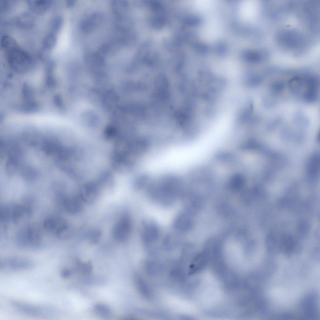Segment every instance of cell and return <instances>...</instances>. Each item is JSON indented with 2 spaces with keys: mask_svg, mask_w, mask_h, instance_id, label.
<instances>
[{
  "mask_svg": "<svg viewBox=\"0 0 320 320\" xmlns=\"http://www.w3.org/2000/svg\"><path fill=\"white\" fill-rule=\"evenodd\" d=\"M57 204L68 213L76 214L80 212L83 209V202L80 197L73 196L67 197L63 194L56 196Z\"/></svg>",
  "mask_w": 320,
  "mask_h": 320,
  "instance_id": "4",
  "label": "cell"
},
{
  "mask_svg": "<svg viewBox=\"0 0 320 320\" xmlns=\"http://www.w3.org/2000/svg\"><path fill=\"white\" fill-rule=\"evenodd\" d=\"M132 222L129 214L123 213L114 224L112 229V235L115 240L122 242L127 239L131 233Z\"/></svg>",
  "mask_w": 320,
  "mask_h": 320,
  "instance_id": "2",
  "label": "cell"
},
{
  "mask_svg": "<svg viewBox=\"0 0 320 320\" xmlns=\"http://www.w3.org/2000/svg\"><path fill=\"white\" fill-rule=\"evenodd\" d=\"M42 238L41 232L39 227L35 225L25 226L18 232L17 236L18 243L24 247L38 246Z\"/></svg>",
  "mask_w": 320,
  "mask_h": 320,
  "instance_id": "1",
  "label": "cell"
},
{
  "mask_svg": "<svg viewBox=\"0 0 320 320\" xmlns=\"http://www.w3.org/2000/svg\"><path fill=\"white\" fill-rule=\"evenodd\" d=\"M95 310L97 313L102 315H108L109 313L108 308L105 305L102 304H98L96 305L95 307Z\"/></svg>",
  "mask_w": 320,
  "mask_h": 320,
  "instance_id": "12",
  "label": "cell"
},
{
  "mask_svg": "<svg viewBox=\"0 0 320 320\" xmlns=\"http://www.w3.org/2000/svg\"><path fill=\"white\" fill-rule=\"evenodd\" d=\"M141 233L143 241L147 244L155 242L159 236L158 227L154 222L150 220L143 222Z\"/></svg>",
  "mask_w": 320,
  "mask_h": 320,
  "instance_id": "5",
  "label": "cell"
},
{
  "mask_svg": "<svg viewBox=\"0 0 320 320\" xmlns=\"http://www.w3.org/2000/svg\"><path fill=\"white\" fill-rule=\"evenodd\" d=\"M266 242L268 248L270 251L276 248L277 241L274 236L272 235H268L267 238Z\"/></svg>",
  "mask_w": 320,
  "mask_h": 320,
  "instance_id": "13",
  "label": "cell"
},
{
  "mask_svg": "<svg viewBox=\"0 0 320 320\" xmlns=\"http://www.w3.org/2000/svg\"><path fill=\"white\" fill-rule=\"evenodd\" d=\"M282 246L287 251H290L293 249L294 242L292 238L288 236H285L283 237L282 241Z\"/></svg>",
  "mask_w": 320,
  "mask_h": 320,
  "instance_id": "11",
  "label": "cell"
},
{
  "mask_svg": "<svg viewBox=\"0 0 320 320\" xmlns=\"http://www.w3.org/2000/svg\"><path fill=\"white\" fill-rule=\"evenodd\" d=\"M69 225L68 222L62 218L52 216L46 219L43 222L44 229L47 231L54 233Z\"/></svg>",
  "mask_w": 320,
  "mask_h": 320,
  "instance_id": "6",
  "label": "cell"
},
{
  "mask_svg": "<svg viewBox=\"0 0 320 320\" xmlns=\"http://www.w3.org/2000/svg\"><path fill=\"white\" fill-rule=\"evenodd\" d=\"M23 202L8 206L10 221L19 224L28 219L32 214L31 200L25 199Z\"/></svg>",
  "mask_w": 320,
  "mask_h": 320,
  "instance_id": "3",
  "label": "cell"
},
{
  "mask_svg": "<svg viewBox=\"0 0 320 320\" xmlns=\"http://www.w3.org/2000/svg\"><path fill=\"white\" fill-rule=\"evenodd\" d=\"M101 236V230L98 228H94L90 230L87 233V237L91 243L95 244L99 240Z\"/></svg>",
  "mask_w": 320,
  "mask_h": 320,
  "instance_id": "10",
  "label": "cell"
},
{
  "mask_svg": "<svg viewBox=\"0 0 320 320\" xmlns=\"http://www.w3.org/2000/svg\"><path fill=\"white\" fill-rule=\"evenodd\" d=\"M318 81L314 77L309 78L307 81V89L303 94L305 100L312 102L316 100L318 97Z\"/></svg>",
  "mask_w": 320,
  "mask_h": 320,
  "instance_id": "7",
  "label": "cell"
},
{
  "mask_svg": "<svg viewBox=\"0 0 320 320\" xmlns=\"http://www.w3.org/2000/svg\"><path fill=\"white\" fill-rule=\"evenodd\" d=\"M132 48H133V47H132ZM133 48H132V50H133Z\"/></svg>",
  "mask_w": 320,
  "mask_h": 320,
  "instance_id": "14",
  "label": "cell"
},
{
  "mask_svg": "<svg viewBox=\"0 0 320 320\" xmlns=\"http://www.w3.org/2000/svg\"><path fill=\"white\" fill-rule=\"evenodd\" d=\"M302 78L298 77H293L288 82L289 88L293 92L297 93L301 89L302 84Z\"/></svg>",
  "mask_w": 320,
  "mask_h": 320,
  "instance_id": "9",
  "label": "cell"
},
{
  "mask_svg": "<svg viewBox=\"0 0 320 320\" xmlns=\"http://www.w3.org/2000/svg\"><path fill=\"white\" fill-rule=\"evenodd\" d=\"M99 194V190L96 187L87 186L81 189L79 197L83 202L91 205L97 201Z\"/></svg>",
  "mask_w": 320,
  "mask_h": 320,
  "instance_id": "8",
  "label": "cell"
}]
</instances>
